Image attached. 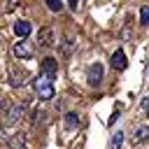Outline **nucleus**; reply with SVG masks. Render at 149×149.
I'll return each instance as SVG.
<instances>
[{
  "mask_svg": "<svg viewBox=\"0 0 149 149\" xmlns=\"http://www.w3.org/2000/svg\"><path fill=\"white\" fill-rule=\"evenodd\" d=\"M12 51H14V56H16V58H21V61H28V58H33V49H30V47H28L23 40H21V42H16Z\"/></svg>",
  "mask_w": 149,
  "mask_h": 149,
  "instance_id": "39448f33",
  "label": "nucleus"
},
{
  "mask_svg": "<svg viewBox=\"0 0 149 149\" xmlns=\"http://www.w3.org/2000/svg\"><path fill=\"white\" fill-rule=\"evenodd\" d=\"M14 33H16L21 40H26V37L30 35V21H16V23H14Z\"/></svg>",
  "mask_w": 149,
  "mask_h": 149,
  "instance_id": "6e6552de",
  "label": "nucleus"
},
{
  "mask_svg": "<svg viewBox=\"0 0 149 149\" xmlns=\"http://www.w3.org/2000/svg\"><path fill=\"white\" fill-rule=\"evenodd\" d=\"M149 140V126H137L133 130V144H140V142H147Z\"/></svg>",
  "mask_w": 149,
  "mask_h": 149,
  "instance_id": "0eeeda50",
  "label": "nucleus"
},
{
  "mask_svg": "<svg viewBox=\"0 0 149 149\" xmlns=\"http://www.w3.org/2000/svg\"><path fill=\"white\" fill-rule=\"evenodd\" d=\"M86 79H88L91 86H98V84L102 81V65H100V63L88 65V70H86Z\"/></svg>",
  "mask_w": 149,
  "mask_h": 149,
  "instance_id": "7ed1b4c3",
  "label": "nucleus"
},
{
  "mask_svg": "<svg viewBox=\"0 0 149 149\" xmlns=\"http://www.w3.org/2000/svg\"><path fill=\"white\" fill-rule=\"evenodd\" d=\"M77 126H79V114L77 112H68L65 114V128L68 130H74Z\"/></svg>",
  "mask_w": 149,
  "mask_h": 149,
  "instance_id": "1a4fd4ad",
  "label": "nucleus"
},
{
  "mask_svg": "<svg viewBox=\"0 0 149 149\" xmlns=\"http://www.w3.org/2000/svg\"><path fill=\"white\" fill-rule=\"evenodd\" d=\"M121 142H123V133H121V130H116V133H114V137H112V147H114V149H119V147H121Z\"/></svg>",
  "mask_w": 149,
  "mask_h": 149,
  "instance_id": "f8f14e48",
  "label": "nucleus"
},
{
  "mask_svg": "<svg viewBox=\"0 0 149 149\" xmlns=\"http://www.w3.org/2000/svg\"><path fill=\"white\" fill-rule=\"evenodd\" d=\"M33 88L40 93L42 100H51V98L56 95V93H54V79L47 77V74H37V77L33 79Z\"/></svg>",
  "mask_w": 149,
  "mask_h": 149,
  "instance_id": "f257e3e1",
  "label": "nucleus"
},
{
  "mask_svg": "<svg viewBox=\"0 0 149 149\" xmlns=\"http://www.w3.org/2000/svg\"><path fill=\"white\" fill-rule=\"evenodd\" d=\"M144 107H147V114H149V98L144 100Z\"/></svg>",
  "mask_w": 149,
  "mask_h": 149,
  "instance_id": "4468645a",
  "label": "nucleus"
},
{
  "mask_svg": "<svg viewBox=\"0 0 149 149\" xmlns=\"http://www.w3.org/2000/svg\"><path fill=\"white\" fill-rule=\"evenodd\" d=\"M47 7H49L51 12H61V9H63V2H61V0H47Z\"/></svg>",
  "mask_w": 149,
  "mask_h": 149,
  "instance_id": "9b49d317",
  "label": "nucleus"
},
{
  "mask_svg": "<svg viewBox=\"0 0 149 149\" xmlns=\"http://www.w3.org/2000/svg\"><path fill=\"white\" fill-rule=\"evenodd\" d=\"M40 74H47V77L56 79V74H58V61L51 58V56L42 58V63H40Z\"/></svg>",
  "mask_w": 149,
  "mask_h": 149,
  "instance_id": "f03ea898",
  "label": "nucleus"
},
{
  "mask_svg": "<svg viewBox=\"0 0 149 149\" xmlns=\"http://www.w3.org/2000/svg\"><path fill=\"white\" fill-rule=\"evenodd\" d=\"M54 42H56L54 28H42V30L37 33V44H40V47H54Z\"/></svg>",
  "mask_w": 149,
  "mask_h": 149,
  "instance_id": "20e7f679",
  "label": "nucleus"
},
{
  "mask_svg": "<svg viewBox=\"0 0 149 149\" xmlns=\"http://www.w3.org/2000/svg\"><path fill=\"white\" fill-rule=\"evenodd\" d=\"M140 23L149 26V5H142V9H140Z\"/></svg>",
  "mask_w": 149,
  "mask_h": 149,
  "instance_id": "9d476101",
  "label": "nucleus"
},
{
  "mask_svg": "<svg viewBox=\"0 0 149 149\" xmlns=\"http://www.w3.org/2000/svg\"><path fill=\"white\" fill-rule=\"evenodd\" d=\"M12 147H14V149H23V147H26V144H23V137H21V140L14 137V140H12Z\"/></svg>",
  "mask_w": 149,
  "mask_h": 149,
  "instance_id": "ddd939ff",
  "label": "nucleus"
},
{
  "mask_svg": "<svg viewBox=\"0 0 149 149\" xmlns=\"http://www.w3.org/2000/svg\"><path fill=\"white\" fill-rule=\"evenodd\" d=\"M109 63H112V68H114V70H126V68H128V61H126V54H123V49H116V51L112 54Z\"/></svg>",
  "mask_w": 149,
  "mask_h": 149,
  "instance_id": "423d86ee",
  "label": "nucleus"
}]
</instances>
